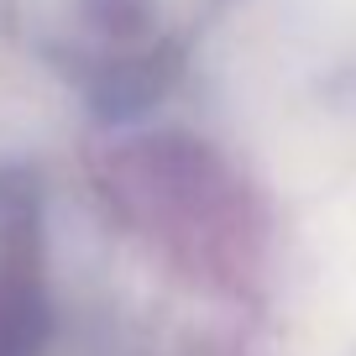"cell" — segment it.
Listing matches in <instances>:
<instances>
[{"label":"cell","mask_w":356,"mask_h":356,"mask_svg":"<svg viewBox=\"0 0 356 356\" xmlns=\"http://www.w3.org/2000/svg\"><path fill=\"white\" fill-rule=\"evenodd\" d=\"M53 293L42 257V204L22 173H0V356H42Z\"/></svg>","instance_id":"obj_1"}]
</instances>
